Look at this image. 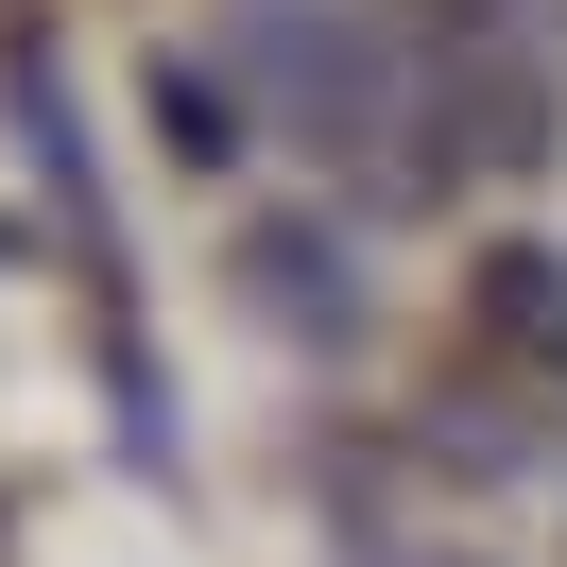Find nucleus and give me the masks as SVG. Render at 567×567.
<instances>
[{
  "label": "nucleus",
  "instance_id": "nucleus-3",
  "mask_svg": "<svg viewBox=\"0 0 567 567\" xmlns=\"http://www.w3.org/2000/svg\"><path fill=\"white\" fill-rule=\"evenodd\" d=\"M155 121H173V155H189V173H224V155H241V86H207L189 52H155Z\"/></svg>",
  "mask_w": 567,
  "mask_h": 567
},
{
  "label": "nucleus",
  "instance_id": "nucleus-2",
  "mask_svg": "<svg viewBox=\"0 0 567 567\" xmlns=\"http://www.w3.org/2000/svg\"><path fill=\"white\" fill-rule=\"evenodd\" d=\"M482 327L567 379V258H550V241H498V258H482Z\"/></svg>",
  "mask_w": 567,
  "mask_h": 567
},
{
  "label": "nucleus",
  "instance_id": "nucleus-1",
  "mask_svg": "<svg viewBox=\"0 0 567 567\" xmlns=\"http://www.w3.org/2000/svg\"><path fill=\"white\" fill-rule=\"evenodd\" d=\"M241 310L292 327V344H361V276L327 224H241Z\"/></svg>",
  "mask_w": 567,
  "mask_h": 567
},
{
  "label": "nucleus",
  "instance_id": "nucleus-4",
  "mask_svg": "<svg viewBox=\"0 0 567 567\" xmlns=\"http://www.w3.org/2000/svg\"><path fill=\"white\" fill-rule=\"evenodd\" d=\"M395 567H482V550H395Z\"/></svg>",
  "mask_w": 567,
  "mask_h": 567
}]
</instances>
